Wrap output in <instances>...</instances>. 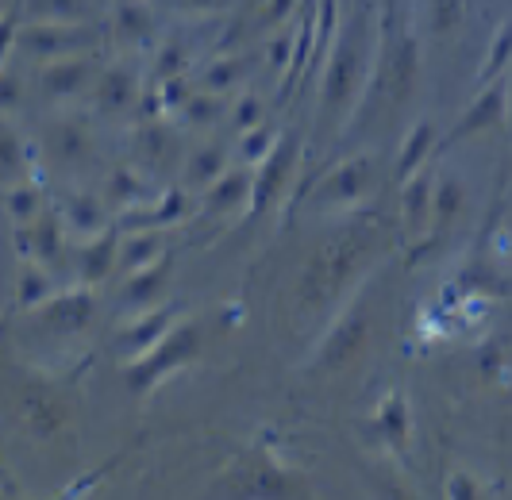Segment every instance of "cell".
<instances>
[{
  "mask_svg": "<svg viewBox=\"0 0 512 500\" xmlns=\"http://www.w3.org/2000/svg\"><path fill=\"white\" fill-rule=\"evenodd\" d=\"M501 112H505V85H493V89H486V93L478 97L474 108H466V112H462V120L455 124V131H451V139H447V143H455V139L470 135V131H482V127L497 124V120H501Z\"/></svg>",
  "mask_w": 512,
  "mask_h": 500,
  "instance_id": "1",
  "label": "cell"
},
{
  "mask_svg": "<svg viewBox=\"0 0 512 500\" xmlns=\"http://www.w3.org/2000/svg\"><path fill=\"white\" fill-rule=\"evenodd\" d=\"M512 54V24H505L501 31H497V39H493V47H489V54H486V66H482V81H489V77L497 74L501 66H505V58Z\"/></svg>",
  "mask_w": 512,
  "mask_h": 500,
  "instance_id": "2",
  "label": "cell"
},
{
  "mask_svg": "<svg viewBox=\"0 0 512 500\" xmlns=\"http://www.w3.org/2000/svg\"><path fill=\"white\" fill-rule=\"evenodd\" d=\"M432 143V127L420 124L416 127V135H412L409 143H405V154H401V177H409V170L424 158V147Z\"/></svg>",
  "mask_w": 512,
  "mask_h": 500,
  "instance_id": "3",
  "label": "cell"
},
{
  "mask_svg": "<svg viewBox=\"0 0 512 500\" xmlns=\"http://www.w3.org/2000/svg\"><path fill=\"white\" fill-rule=\"evenodd\" d=\"M462 20V0H436V27L439 31H455Z\"/></svg>",
  "mask_w": 512,
  "mask_h": 500,
  "instance_id": "4",
  "label": "cell"
},
{
  "mask_svg": "<svg viewBox=\"0 0 512 500\" xmlns=\"http://www.w3.org/2000/svg\"><path fill=\"white\" fill-rule=\"evenodd\" d=\"M436 204H439V220H451V216L459 212V204H462V189L455 185V181H443Z\"/></svg>",
  "mask_w": 512,
  "mask_h": 500,
  "instance_id": "5",
  "label": "cell"
},
{
  "mask_svg": "<svg viewBox=\"0 0 512 500\" xmlns=\"http://www.w3.org/2000/svg\"><path fill=\"white\" fill-rule=\"evenodd\" d=\"M509 100H512V89H509ZM509 120H512V108H509Z\"/></svg>",
  "mask_w": 512,
  "mask_h": 500,
  "instance_id": "6",
  "label": "cell"
}]
</instances>
